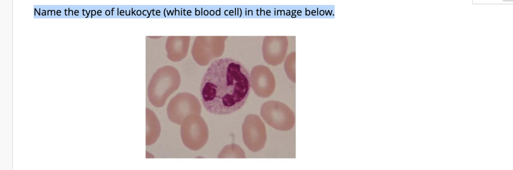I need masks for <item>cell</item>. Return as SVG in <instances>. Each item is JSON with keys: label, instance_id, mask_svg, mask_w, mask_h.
Wrapping results in <instances>:
<instances>
[{"label": "cell", "instance_id": "cell-1", "mask_svg": "<svg viewBox=\"0 0 513 170\" xmlns=\"http://www.w3.org/2000/svg\"><path fill=\"white\" fill-rule=\"evenodd\" d=\"M250 85L249 73L240 62L230 58L216 59L201 79L202 103L208 112L214 115L233 113L245 103Z\"/></svg>", "mask_w": 513, "mask_h": 170}, {"label": "cell", "instance_id": "cell-2", "mask_svg": "<svg viewBox=\"0 0 513 170\" xmlns=\"http://www.w3.org/2000/svg\"><path fill=\"white\" fill-rule=\"evenodd\" d=\"M180 78L178 71L167 66L158 69L153 75L148 87V96L156 107L163 106L168 97L178 87Z\"/></svg>", "mask_w": 513, "mask_h": 170}, {"label": "cell", "instance_id": "cell-3", "mask_svg": "<svg viewBox=\"0 0 513 170\" xmlns=\"http://www.w3.org/2000/svg\"><path fill=\"white\" fill-rule=\"evenodd\" d=\"M180 135L185 147L192 151H198L208 140L207 126L200 114L189 115L181 124Z\"/></svg>", "mask_w": 513, "mask_h": 170}, {"label": "cell", "instance_id": "cell-4", "mask_svg": "<svg viewBox=\"0 0 513 170\" xmlns=\"http://www.w3.org/2000/svg\"><path fill=\"white\" fill-rule=\"evenodd\" d=\"M261 115L267 124L280 131H289L295 124L293 112L286 105L279 101L265 103L261 108Z\"/></svg>", "mask_w": 513, "mask_h": 170}, {"label": "cell", "instance_id": "cell-5", "mask_svg": "<svg viewBox=\"0 0 513 170\" xmlns=\"http://www.w3.org/2000/svg\"><path fill=\"white\" fill-rule=\"evenodd\" d=\"M201 106L193 95L181 93L169 102L167 113L168 119L173 123L181 125L183 119L191 114H200Z\"/></svg>", "mask_w": 513, "mask_h": 170}, {"label": "cell", "instance_id": "cell-6", "mask_svg": "<svg viewBox=\"0 0 513 170\" xmlns=\"http://www.w3.org/2000/svg\"><path fill=\"white\" fill-rule=\"evenodd\" d=\"M242 135L245 145L251 152H259L265 147L266 127L258 115L249 114L245 117L242 125Z\"/></svg>", "mask_w": 513, "mask_h": 170}, {"label": "cell", "instance_id": "cell-7", "mask_svg": "<svg viewBox=\"0 0 513 170\" xmlns=\"http://www.w3.org/2000/svg\"><path fill=\"white\" fill-rule=\"evenodd\" d=\"M250 83L256 95L267 98L274 92L275 80L270 69L264 65L254 67L250 73Z\"/></svg>", "mask_w": 513, "mask_h": 170}, {"label": "cell", "instance_id": "cell-8", "mask_svg": "<svg viewBox=\"0 0 513 170\" xmlns=\"http://www.w3.org/2000/svg\"><path fill=\"white\" fill-rule=\"evenodd\" d=\"M149 112L147 110L146 122V145L147 146L154 144L158 139L160 132L159 121L152 111L149 110Z\"/></svg>", "mask_w": 513, "mask_h": 170}, {"label": "cell", "instance_id": "cell-9", "mask_svg": "<svg viewBox=\"0 0 513 170\" xmlns=\"http://www.w3.org/2000/svg\"><path fill=\"white\" fill-rule=\"evenodd\" d=\"M244 151L238 145L230 144L225 146L220 152L218 158H245Z\"/></svg>", "mask_w": 513, "mask_h": 170}]
</instances>
